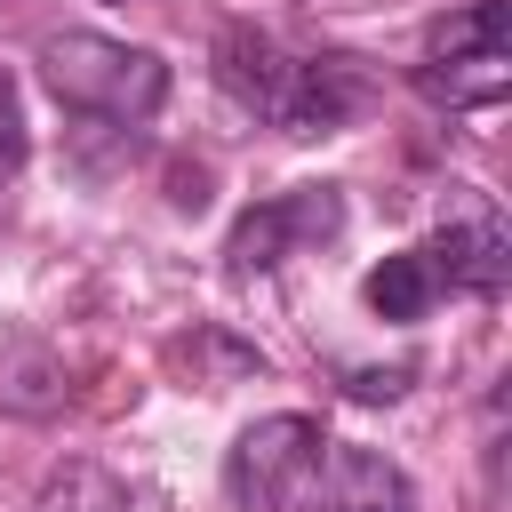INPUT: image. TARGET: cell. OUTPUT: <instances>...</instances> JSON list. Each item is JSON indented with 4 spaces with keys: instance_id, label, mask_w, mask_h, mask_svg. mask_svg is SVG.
<instances>
[{
    "instance_id": "1",
    "label": "cell",
    "mask_w": 512,
    "mask_h": 512,
    "mask_svg": "<svg viewBox=\"0 0 512 512\" xmlns=\"http://www.w3.org/2000/svg\"><path fill=\"white\" fill-rule=\"evenodd\" d=\"M224 488L240 512H416L408 472L384 448L328 440L320 416H256L224 456Z\"/></svg>"
},
{
    "instance_id": "2",
    "label": "cell",
    "mask_w": 512,
    "mask_h": 512,
    "mask_svg": "<svg viewBox=\"0 0 512 512\" xmlns=\"http://www.w3.org/2000/svg\"><path fill=\"white\" fill-rule=\"evenodd\" d=\"M40 80L56 88L64 112H88V120H112V128H144L168 104V64L152 48L104 40V32H48Z\"/></svg>"
},
{
    "instance_id": "3",
    "label": "cell",
    "mask_w": 512,
    "mask_h": 512,
    "mask_svg": "<svg viewBox=\"0 0 512 512\" xmlns=\"http://www.w3.org/2000/svg\"><path fill=\"white\" fill-rule=\"evenodd\" d=\"M416 88H424V104H440V112H488V104H504V96H512V0L448 8V16L424 32Z\"/></svg>"
},
{
    "instance_id": "4",
    "label": "cell",
    "mask_w": 512,
    "mask_h": 512,
    "mask_svg": "<svg viewBox=\"0 0 512 512\" xmlns=\"http://www.w3.org/2000/svg\"><path fill=\"white\" fill-rule=\"evenodd\" d=\"M336 232H344V192L336 184H288V192L256 200L232 224L224 264H232V280H256V272H280L288 256H304V248H320Z\"/></svg>"
},
{
    "instance_id": "5",
    "label": "cell",
    "mask_w": 512,
    "mask_h": 512,
    "mask_svg": "<svg viewBox=\"0 0 512 512\" xmlns=\"http://www.w3.org/2000/svg\"><path fill=\"white\" fill-rule=\"evenodd\" d=\"M360 104H368V72H360L352 56H288L272 128H280V136H336Z\"/></svg>"
},
{
    "instance_id": "6",
    "label": "cell",
    "mask_w": 512,
    "mask_h": 512,
    "mask_svg": "<svg viewBox=\"0 0 512 512\" xmlns=\"http://www.w3.org/2000/svg\"><path fill=\"white\" fill-rule=\"evenodd\" d=\"M432 264V288H456V296H496L504 272H512V240L496 216H472V224H448L416 248Z\"/></svg>"
},
{
    "instance_id": "7",
    "label": "cell",
    "mask_w": 512,
    "mask_h": 512,
    "mask_svg": "<svg viewBox=\"0 0 512 512\" xmlns=\"http://www.w3.org/2000/svg\"><path fill=\"white\" fill-rule=\"evenodd\" d=\"M280 80H288V48L264 40L256 24H232V32L216 40V88H224L240 112H264V120H272Z\"/></svg>"
},
{
    "instance_id": "8",
    "label": "cell",
    "mask_w": 512,
    "mask_h": 512,
    "mask_svg": "<svg viewBox=\"0 0 512 512\" xmlns=\"http://www.w3.org/2000/svg\"><path fill=\"white\" fill-rule=\"evenodd\" d=\"M360 296H368V312H376V320H424L440 288H432V264H424L416 248H400V256H384V264L368 272V288H360Z\"/></svg>"
},
{
    "instance_id": "9",
    "label": "cell",
    "mask_w": 512,
    "mask_h": 512,
    "mask_svg": "<svg viewBox=\"0 0 512 512\" xmlns=\"http://www.w3.org/2000/svg\"><path fill=\"white\" fill-rule=\"evenodd\" d=\"M40 512H128V488L104 464H64V472H48Z\"/></svg>"
},
{
    "instance_id": "10",
    "label": "cell",
    "mask_w": 512,
    "mask_h": 512,
    "mask_svg": "<svg viewBox=\"0 0 512 512\" xmlns=\"http://www.w3.org/2000/svg\"><path fill=\"white\" fill-rule=\"evenodd\" d=\"M24 152H32V128H24V96H16V80L0 72V184H16Z\"/></svg>"
},
{
    "instance_id": "11",
    "label": "cell",
    "mask_w": 512,
    "mask_h": 512,
    "mask_svg": "<svg viewBox=\"0 0 512 512\" xmlns=\"http://www.w3.org/2000/svg\"><path fill=\"white\" fill-rule=\"evenodd\" d=\"M344 392L352 400H400L408 392V368H360V376H344Z\"/></svg>"
},
{
    "instance_id": "12",
    "label": "cell",
    "mask_w": 512,
    "mask_h": 512,
    "mask_svg": "<svg viewBox=\"0 0 512 512\" xmlns=\"http://www.w3.org/2000/svg\"><path fill=\"white\" fill-rule=\"evenodd\" d=\"M104 8H128V0H104Z\"/></svg>"
}]
</instances>
